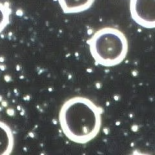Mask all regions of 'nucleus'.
Returning a JSON list of instances; mask_svg holds the SVG:
<instances>
[{"mask_svg": "<svg viewBox=\"0 0 155 155\" xmlns=\"http://www.w3.org/2000/svg\"><path fill=\"white\" fill-rule=\"evenodd\" d=\"M11 10L7 2H0V33L7 27L10 22Z\"/></svg>", "mask_w": 155, "mask_h": 155, "instance_id": "nucleus-6", "label": "nucleus"}, {"mask_svg": "<svg viewBox=\"0 0 155 155\" xmlns=\"http://www.w3.org/2000/svg\"><path fill=\"white\" fill-rule=\"evenodd\" d=\"M102 109L89 98L75 96L65 101L59 113L63 133L71 141L85 144L99 133Z\"/></svg>", "mask_w": 155, "mask_h": 155, "instance_id": "nucleus-1", "label": "nucleus"}, {"mask_svg": "<svg viewBox=\"0 0 155 155\" xmlns=\"http://www.w3.org/2000/svg\"><path fill=\"white\" fill-rule=\"evenodd\" d=\"M14 145V134L11 127L0 121V155L11 154Z\"/></svg>", "mask_w": 155, "mask_h": 155, "instance_id": "nucleus-4", "label": "nucleus"}, {"mask_svg": "<svg viewBox=\"0 0 155 155\" xmlns=\"http://www.w3.org/2000/svg\"><path fill=\"white\" fill-rule=\"evenodd\" d=\"M95 0H58L60 6L65 14H76L87 11Z\"/></svg>", "mask_w": 155, "mask_h": 155, "instance_id": "nucleus-5", "label": "nucleus"}, {"mask_svg": "<svg viewBox=\"0 0 155 155\" xmlns=\"http://www.w3.org/2000/svg\"><path fill=\"white\" fill-rule=\"evenodd\" d=\"M131 18L143 28H155V0H130Z\"/></svg>", "mask_w": 155, "mask_h": 155, "instance_id": "nucleus-3", "label": "nucleus"}, {"mask_svg": "<svg viewBox=\"0 0 155 155\" xmlns=\"http://www.w3.org/2000/svg\"><path fill=\"white\" fill-rule=\"evenodd\" d=\"M87 43L95 62L106 67L121 64L128 52L127 38L120 30L114 27H106L99 29Z\"/></svg>", "mask_w": 155, "mask_h": 155, "instance_id": "nucleus-2", "label": "nucleus"}]
</instances>
